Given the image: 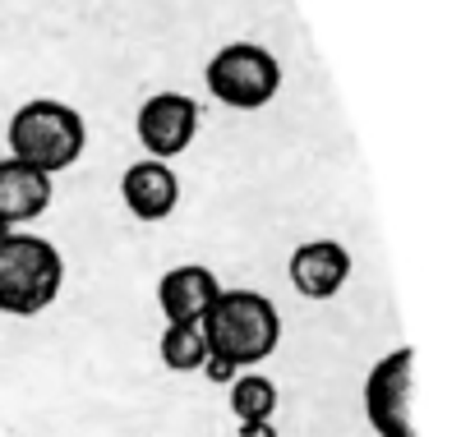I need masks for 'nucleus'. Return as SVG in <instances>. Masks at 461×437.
<instances>
[{
	"label": "nucleus",
	"mask_w": 461,
	"mask_h": 437,
	"mask_svg": "<svg viewBox=\"0 0 461 437\" xmlns=\"http://www.w3.org/2000/svg\"><path fill=\"white\" fill-rule=\"evenodd\" d=\"M134 129H139V143L148 147L152 162H171V156H180L189 143H194L199 102L189 93H152L139 106Z\"/></svg>",
	"instance_id": "6"
},
{
	"label": "nucleus",
	"mask_w": 461,
	"mask_h": 437,
	"mask_svg": "<svg viewBox=\"0 0 461 437\" xmlns=\"http://www.w3.org/2000/svg\"><path fill=\"white\" fill-rule=\"evenodd\" d=\"M411 373H415V350L402 345L369 369L365 378V415L378 437H415L411 415Z\"/></svg>",
	"instance_id": "5"
},
{
	"label": "nucleus",
	"mask_w": 461,
	"mask_h": 437,
	"mask_svg": "<svg viewBox=\"0 0 461 437\" xmlns=\"http://www.w3.org/2000/svg\"><path fill=\"white\" fill-rule=\"evenodd\" d=\"M230 410H236L240 424L273 419V410H277V387H273V378H263V373H240L236 382H230Z\"/></svg>",
	"instance_id": "12"
},
{
	"label": "nucleus",
	"mask_w": 461,
	"mask_h": 437,
	"mask_svg": "<svg viewBox=\"0 0 461 437\" xmlns=\"http://www.w3.org/2000/svg\"><path fill=\"white\" fill-rule=\"evenodd\" d=\"M121 198H125V208L139 217V221H162L176 212L180 203V180L167 162H134L125 175H121Z\"/></svg>",
	"instance_id": "9"
},
{
	"label": "nucleus",
	"mask_w": 461,
	"mask_h": 437,
	"mask_svg": "<svg viewBox=\"0 0 461 437\" xmlns=\"http://www.w3.org/2000/svg\"><path fill=\"white\" fill-rule=\"evenodd\" d=\"M240 437H277L273 419H258V424H240Z\"/></svg>",
	"instance_id": "14"
},
{
	"label": "nucleus",
	"mask_w": 461,
	"mask_h": 437,
	"mask_svg": "<svg viewBox=\"0 0 461 437\" xmlns=\"http://www.w3.org/2000/svg\"><path fill=\"white\" fill-rule=\"evenodd\" d=\"M47 208H51V175L14 162V156L10 162L0 156V221L14 230L32 217H42Z\"/></svg>",
	"instance_id": "10"
},
{
	"label": "nucleus",
	"mask_w": 461,
	"mask_h": 437,
	"mask_svg": "<svg viewBox=\"0 0 461 437\" xmlns=\"http://www.w3.org/2000/svg\"><path fill=\"white\" fill-rule=\"evenodd\" d=\"M65 286V258L42 235L10 230L0 240V313L32 317L56 304Z\"/></svg>",
	"instance_id": "3"
},
{
	"label": "nucleus",
	"mask_w": 461,
	"mask_h": 437,
	"mask_svg": "<svg viewBox=\"0 0 461 437\" xmlns=\"http://www.w3.org/2000/svg\"><path fill=\"white\" fill-rule=\"evenodd\" d=\"M208 354H221L230 364H263L282 341V317L273 299L258 290H221L203 317Z\"/></svg>",
	"instance_id": "2"
},
{
	"label": "nucleus",
	"mask_w": 461,
	"mask_h": 437,
	"mask_svg": "<svg viewBox=\"0 0 461 437\" xmlns=\"http://www.w3.org/2000/svg\"><path fill=\"white\" fill-rule=\"evenodd\" d=\"M217 295H221L217 276L208 267H199V263L171 267L162 281H158V304L167 313V323H199L203 327V317L217 304Z\"/></svg>",
	"instance_id": "8"
},
{
	"label": "nucleus",
	"mask_w": 461,
	"mask_h": 437,
	"mask_svg": "<svg viewBox=\"0 0 461 437\" xmlns=\"http://www.w3.org/2000/svg\"><path fill=\"white\" fill-rule=\"evenodd\" d=\"M158 350H162V364H167V369L194 373V369H203V360H208V336H203L199 323H167Z\"/></svg>",
	"instance_id": "11"
},
{
	"label": "nucleus",
	"mask_w": 461,
	"mask_h": 437,
	"mask_svg": "<svg viewBox=\"0 0 461 437\" xmlns=\"http://www.w3.org/2000/svg\"><path fill=\"white\" fill-rule=\"evenodd\" d=\"M291 286L304 299H332L346 276H351V254H346L337 240H310L291 254Z\"/></svg>",
	"instance_id": "7"
},
{
	"label": "nucleus",
	"mask_w": 461,
	"mask_h": 437,
	"mask_svg": "<svg viewBox=\"0 0 461 437\" xmlns=\"http://www.w3.org/2000/svg\"><path fill=\"white\" fill-rule=\"evenodd\" d=\"M5 235H10V226H5V221H0V240H5Z\"/></svg>",
	"instance_id": "15"
},
{
	"label": "nucleus",
	"mask_w": 461,
	"mask_h": 437,
	"mask_svg": "<svg viewBox=\"0 0 461 437\" xmlns=\"http://www.w3.org/2000/svg\"><path fill=\"white\" fill-rule=\"evenodd\" d=\"M203 78H208V93H212L221 106L258 111V106H267V102L277 97V88H282V65H277L273 51H263V47H254V42H230V47H221V51L208 60Z\"/></svg>",
	"instance_id": "4"
},
{
	"label": "nucleus",
	"mask_w": 461,
	"mask_h": 437,
	"mask_svg": "<svg viewBox=\"0 0 461 437\" xmlns=\"http://www.w3.org/2000/svg\"><path fill=\"white\" fill-rule=\"evenodd\" d=\"M84 143H88L84 115L65 102H51V97H37V102L19 106L10 120V156L32 171H42V175L69 171L84 156Z\"/></svg>",
	"instance_id": "1"
},
{
	"label": "nucleus",
	"mask_w": 461,
	"mask_h": 437,
	"mask_svg": "<svg viewBox=\"0 0 461 437\" xmlns=\"http://www.w3.org/2000/svg\"><path fill=\"white\" fill-rule=\"evenodd\" d=\"M203 373H208L212 382H221V387H230V382L240 378V369L230 364V360H221V354H208V360H203Z\"/></svg>",
	"instance_id": "13"
}]
</instances>
